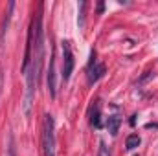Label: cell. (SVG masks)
<instances>
[{
  "label": "cell",
  "mask_w": 158,
  "mask_h": 156,
  "mask_svg": "<svg viewBox=\"0 0 158 156\" xmlns=\"http://www.w3.org/2000/svg\"><path fill=\"white\" fill-rule=\"evenodd\" d=\"M33 51H31V64L26 72V99H24V112L30 114L31 99L37 90L39 77L42 72L44 63V30H42V6H39V11L33 20Z\"/></svg>",
  "instance_id": "cell-1"
},
{
  "label": "cell",
  "mask_w": 158,
  "mask_h": 156,
  "mask_svg": "<svg viewBox=\"0 0 158 156\" xmlns=\"http://www.w3.org/2000/svg\"><path fill=\"white\" fill-rule=\"evenodd\" d=\"M42 156H55V132H53V117L44 116L42 125Z\"/></svg>",
  "instance_id": "cell-2"
},
{
  "label": "cell",
  "mask_w": 158,
  "mask_h": 156,
  "mask_svg": "<svg viewBox=\"0 0 158 156\" xmlns=\"http://www.w3.org/2000/svg\"><path fill=\"white\" fill-rule=\"evenodd\" d=\"M74 53H72V48H70V42H63V81L66 83L72 72H74Z\"/></svg>",
  "instance_id": "cell-3"
},
{
  "label": "cell",
  "mask_w": 158,
  "mask_h": 156,
  "mask_svg": "<svg viewBox=\"0 0 158 156\" xmlns=\"http://www.w3.org/2000/svg\"><path fill=\"white\" fill-rule=\"evenodd\" d=\"M53 53L50 57V66H48V92H50V97L53 99L57 96V83H55V61H53Z\"/></svg>",
  "instance_id": "cell-4"
},
{
  "label": "cell",
  "mask_w": 158,
  "mask_h": 156,
  "mask_svg": "<svg viewBox=\"0 0 158 156\" xmlns=\"http://www.w3.org/2000/svg\"><path fill=\"white\" fill-rule=\"evenodd\" d=\"M105 64L103 63H96L94 66H90V72H88V81L90 83H96V81H99V79L105 76Z\"/></svg>",
  "instance_id": "cell-5"
},
{
  "label": "cell",
  "mask_w": 158,
  "mask_h": 156,
  "mask_svg": "<svg viewBox=\"0 0 158 156\" xmlns=\"http://www.w3.org/2000/svg\"><path fill=\"white\" fill-rule=\"evenodd\" d=\"M90 125L96 129H101V109H99V105H94L90 110Z\"/></svg>",
  "instance_id": "cell-6"
},
{
  "label": "cell",
  "mask_w": 158,
  "mask_h": 156,
  "mask_svg": "<svg viewBox=\"0 0 158 156\" xmlns=\"http://www.w3.org/2000/svg\"><path fill=\"white\" fill-rule=\"evenodd\" d=\"M119 125H121V117H118V116H110L107 119V129H109V132H110L112 136L118 134Z\"/></svg>",
  "instance_id": "cell-7"
},
{
  "label": "cell",
  "mask_w": 158,
  "mask_h": 156,
  "mask_svg": "<svg viewBox=\"0 0 158 156\" xmlns=\"http://www.w3.org/2000/svg\"><path fill=\"white\" fill-rule=\"evenodd\" d=\"M13 7H15V2H9V4H7V13H6V18H4V22H2L0 40L4 39V35H6V31H7V24H9V18H11V11H13Z\"/></svg>",
  "instance_id": "cell-8"
},
{
  "label": "cell",
  "mask_w": 158,
  "mask_h": 156,
  "mask_svg": "<svg viewBox=\"0 0 158 156\" xmlns=\"http://www.w3.org/2000/svg\"><path fill=\"white\" fill-rule=\"evenodd\" d=\"M140 136L138 134H131V136H127V142H125V147L129 149V151H132V149H136L138 145H140Z\"/></svg>",
  "instance_id": "cell-9"
},
{
  "label": "cell",
  "mask_w": 158,
  "mask_h": 156,
  "mask_svg": "<svg viewBox=\"0 0 158 156\" xmlns=\"http://www.w3.org/2000/svg\"><path fill=\"white\" fill-rule=\"evenodd\" d=\"M85 7H86V2H81L79 4V28H83L85 26Z\"/></svg>",
  "instance_id": "cell-10"
},
{
  "label": "cell",
  "mask_w": 158,
  "mask_h": 156,
  "mask_svg": "<svg viewBox=\"0 0 158 156\" xmlns=\"http://www.w3.org/2000/svg\"><path fill=\"white\" fill-rule=\"evenodd\" d=\"M98 156H110V151H109V147H107V143L103 140L99 142V153H98Z\"/></svg>",
  "instance_id": "cell-11"
},
{
  "label": "cell",
  "mask_w": 158,
  "mask_h": 156,
  "mask_svg": "<svg viewBox=\"0 0 158 156\" xmlns=\"http://www.w3.org/2000/svg\"><path fill=\"white\" fill-rule=\"evenodd\" d=\"M2 88H4V72H2V66H0V96H2Z\"/></svg>",
  "instance_id": "cell-12"
}]
</instances>
